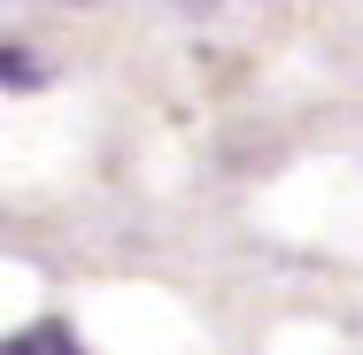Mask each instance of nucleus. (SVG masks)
<instances>
[{
    "label": "nucleus",
    "mask_w": 363,
    "mask_h": 355,
    "mask_svg": "<svg viewBox=\"0 0 363 355\" xmlns=\"http://www.w3.org/2000/svg\"><path fill=\"white\" fill-rule=\"evenodd\" d=\"M0 355H77V340L62 332V325H23V332H8Z\"/></svg>",
    "instance_id": "nucleus-1"
}]
</instances>
